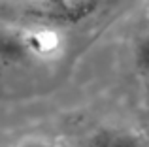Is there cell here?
<instances>
[{
  "instance_id": "4",
  "label": "cell",
  "mask_w": 149,
  "mask_h": 147,
  "mask_svg": "<svg viewBox=\"0 0 149 147\" xmlns=\"http://www.w3.org/2000/svg\"><path fill=\"white\" fill-rule=\"evenodd\" d=\"M134 66L140 76L149 77V32L142 34L134 45Z\"/></svg>"
},
{
  "instance_id": "1",
  "label": "cell",
  "mask_w": 149,
  "mask_h": 147,
  "mask_svg": "<svg viewBox=\"0 0 149 147\" xmlns=\"http://www.w3.org/2000/svg\"><path fill=\"white\" fill-rule=\"evenodd\" d=\"M106 0H21L19 13L26 23L49 28H66L89 21Z\"/></svg>"
},
{
  "instance_id": "2",
  "label": "cell",
  "mask_w": 149,
  "mask_h": 147,
  "mask_svg": "<svg viewBox=\"0 0 149 147\" xmlns=\"http://www.w3.org/2000/svg\"><path fill=\"white\" fill-rule=\"evenodd\" d=\"M34 59L30 26H0V62L23 64Z\"/></svg>"
},
{
  "instance_id": "5",
  "label": "cell",
  "mask_w": 149,
  "mask_h": 147,
  "mask_svg": "<svg viewBox=\"0 0 149 147\" xmlns=\"http://www.w3.org/2000/svg\"><path fill=\"white\" fill-rule=\"evenodd\" d=\"M17 147H57L51 140L47 138H40V136H32V138H26L23 140Z\"/></svg>"
},
{
  "instance_id": "3",
  "label": "cell",
  "mask_w": 149,
  "mask_h": 147,
  "mask_svg": "<svg viewBox=\"0 0 149 147\" xmlns=\"http://www.w3.org/2000/svg\"><path fill=\"white\" fill-rule=\"evenodd\" d=\"M79 147H146V140L134 128L102 126L83 138Z\"/></svg>"
}]
</instances>
